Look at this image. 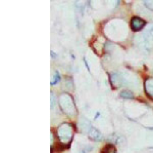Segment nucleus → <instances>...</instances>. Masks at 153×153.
I'll return each instance as SVG.
<instances>
[{"label":"nucleus","instance_id":"f8f14e48","mask_svg":"<svg viewBox=\"0 0 153 153\" xmlns=\"http://www.w3.org/2000/svg\"><path fill=\"white\" fill-rule=\"evenodd\" d=\"M144 4L148 9L153 11V0H146V1H144Z\"/></svg>","mask_w":153,"mask_h":153},{"label":"nucleus","instance_id":"6e6552de","mask_svg":"<svg viewBox=\"0 0 153 153\" xmlns=\"http://www.w3.org/2000/svg\"><path fill=\"white\" fill-rule=\"evenodd\" d=\"M88 136L93 141H101V140H102V135H101V133L98 130L94 129V127L91 129L90 132L88 133Z\"/></svg>","mask_w":153,"mask_h":153},{"label":"nucleus","instance_id":"ddd939ff","mask_svg":"<svg viewBox=\"0 0 153 153\" xmlns=\"http://www.w3.org/2000/svg\"><path fill=\"white\" fill-rule=\"evenodd\" d=\"M66 86H68V88H70V90H74V84H73V80L71 79V78L66 77Z\"/></svg>","mask_w":153,"mask_h":153},{"label":"nucleus","instance_id":"20e7f679","mask_svg":"<svg viewBox=\"0 0 153 153\" xmlns=\"http://www.w3.org/2000/svg\"><path fill=\"white\" fill-rule=\"evenodd\" d=\"M145 25H146V22L140 18V17H134L131 20V27H132V30L135 32L142 30L145 27Z\"/></svg>","mask_w":153,"mask_h":153},{"label":"nucleus","instance_id":"0eeeda50","mask_svg":"<svg viewBox=\"0 0 153 153\" xmlns=\"http://www.w3.org/2000/svg\"><path fill=\"white\" fill-rule=\"evenodd\" d=\"M145 92L148 95V97L153 99V78H147L144 83Z\"/></svg>","mask_w":153,"mask_h":153},{"label":"nucleus","instance_id":"39448f33","mask_svg":"<svg viewBox=\"0 0 153 153\" xmlns=\"http://www.w3.org/2000/svg\"><path fill=\"white\" fill-rule=\"evenodd\" d=\"M110 83L113 88H118L123 84V77L120 73H111L110 74Z\"/></svg>","mask_w":153,"mask_h":153},{"label":"nucleus","instance_id":"7ed1b4c3","mask_svg":"<svg viewBox=\"0 0 153 153\" xmlns=\"http://www.w3.org/2000/svg\"><path fill=\"white\" fill-rule=\"evenodd\" d=\"M74 134H75V129H74L71 123H62L57 129V137L59 142L65 146H68L71 142Z\"/></svg>","mask_w":153,"mask_h":153},{"label":"nucleus","instance_id":"4468645a","mask_svg":"<svg viewBox=\"0 0 153 153\" xmlns=\"http://www.w3.org/2000/svg\"><path fill=\"white\" fill-rule=\"evenodd\" d=\"M54 105H55V96L54 93H51V108H54Z\"/></svg>","mask_w":153,"mask_h":153},{"label":"nucleus","instance_id":"1a4fd4ad","mask_svg":"<svg viewBox=\"0 0 153 153\" xmlns=\"http://www.w3.org/2000/svg\"><path fill=\"white\" fill-rule=\"evenodd\" d=\"M120 97L123 99L132 100V99H134V93L131 92V90H123V92L120 93Z\"/></svg>","mask_w":153,"mask_h":153},{"label":"nucleus","instance_id":"f257e3e1","mask_svg":"<svg viewBox=\"0 0 153 153\" xmlns=\"http://www.w3.org/2000/svg\"><path fill=\"white\" fill-rule=\"evenodd\" d=\"M135 41L137 45L142 49L149 50L153 47V24H150L142 35L136 36Z\"/></svg>","mask_w":153,"mask_h":153},{"label":"nucleus","instance_id":"9d476101","mask_svg":"<svg viewBox=\"0 0 153 153\" xmlns=\"http://www.w3.org/2000/svg\"><path fill=\"white\" fill-rule=\"evenodd\" d=\"M103 153H115V148L113 145H106Z\"/></svg>","mask_w":153,"mask_h":153},{"label":"nucleus","instance_id":"423d86ee","mask_svg":"<svg viewBox=\"0 0 153 153\" xmlns=\"http://www.w3.org/2000/svg\"><path fill=\"white\" fill-rule=\"evenodd\" d=\"M79 129L81 132L83 133H89L92 129V125H91L90 121L85 117H81L79 120Z\"/></svg>","mask_w":153,"mask_h":153},{"label":"nucleus","instance_id":"f03ea898","mask_svg":"<svg viewBox=\"0 0 153 153\" xmlns=\"http://www.w3.org/2000/svg\"><path fill=\"white\" fill-rule=\"evenodd\" d=\"M59 106H60V109L68 116H75L78 113L75 101L68 93H63L59 96Z\"/></svg>","mask_w":153,"mask_h":153},{"label":"nucleus","instance_id":"9b49d317","mask_svg":"<svg viewBox=\"0 0 153 153\" xmlns=\"http://www.w3.org/2000/svg\"><path fill=\"white\" fill-rule=\"evenodd\" d=\"M59 80H60V75H59L58 72H55V74H54V77L52 78V80H51V84L52 85L56 84L57 82H59Z\"/></svg>","mask_w":153,"mask_h":153}]
</instances>
